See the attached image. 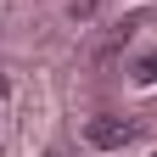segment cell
Masks as SVG:
<instances>
[{
  "label": "cell",
  "mask_w": 157,
  "mask_h": 157,
  "mask_svg": "<svg viewBox=\"0 0 157 157\" xmlns=\"http://www.w3.org/2000/svg\"><path fill=\"white\" fill-rule=\"evenodd\" d=\"M140 78H157V56H146V62H140Z\"/></svg>",
  "instance_id": "2"
},
{
  "label": "cell",
  "mask_w": 157,
  "mask_h": 157,
  "mask_svg": "<svg viewBox=\"0 0 157 157\" xmlns=\"http://www.w3.org/2000/svg\"><path fill=\"white\" fill-rule=\"evenodd\" d=\"M84 135H90L95 146H124V140H129L135 129L124 124V118H90V129H84Z\"/></svg>",
  "instance_id": "1"
}]
</instances>
